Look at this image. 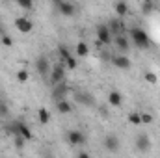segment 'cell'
I'll list each match as a JSON object with an SVG mask.
<instances>
[{"instance_id": "6da1fadb", "label": "cell", "mask_w": 160, "mask_h": 158, "mask_svg": "<svg viewBox=\"0 0 160 158\" xmlns=\"http://www.w3.org/2000/svg\"><path fill=\"white\" fill-rule=\"evenodd\" d=\"M128 36H130V41H132L138 48H142V50H145V48L151 47V37H149L147 32L142 30V28H132V30L128 32Z\"/></svg>"}, {"instance_id": "7a4b0ae2", "label": "cell", "mask_w": 160, "mask_h": 158, "mask_svg": "<svg viewBox=\"0 0 160 158\" xmlns=\"http://www.w3.org/2000/svg\"><path fill=\"white\" fill-rule=\"evenodd\" d=\"M97 39L101 45H106V47L114 43V34L110 32L108 24H97Z\"/></svg>"}, {"instance_id": "3957f363", "label": "cell", "mask_w": 160, "mask_h": 158, "mask_svg": "<svg viewBox=\"0 0 160 158\" xmlns=\"http://www.w3.org/2000/svg\"><path fill=\"white\" fill-rule=\"evenodd\" d=\"M50 87L52 86H56V84H60V82H65V65L63 63H56L52 69H50Z\"/></svg>"}, {"instance_id": "277c9868", "label": "cell", "mask_w": 160, "mask_h": 158, "mask_svg": "<svg viewBox=\"0 0 160 158\" xmlns=\"http://www.w3.org/2000/svg\"><path fill=\"white\" fill-rule=\"evenodd\" d=\"M65 138H67V143L69 145H73V147H82L84 143H86V136L77 130V128H73V130H67V134H65Z\"/></svg>"}, {"instance_id": "5b68a950", "label": "cell", "mask_w": 160, "mask_h": 158, "mask_svg": "<svg viewBox=\"0 0 160 158\" xmlns=\"http://www.w3.org/2000/svg\"><path fill=\"white\" fill-rule=\"evenodd\" d=\"M134 147H136V151H140V153H149L151 151V138L147 136V134H138L136 136V140H134Z\"/></svg>"}, {"instance_id": "8992f818", "label": "cell", "mask_w": 160, "mask_h": 158, "mask_svg": "<svg viewBox=\"0 0 160 158\" xmlns=\"http://www.w3.org/2000/svg\"><path fill=\"white\" fill-rule=\"evenodd\" d=\"M110 60H112V65H114L116 69H121V71H128V69L132 67V62H130L125 54H114Z\"/></svg>"}, {"instance_id": "52a82bcc", "label": "cell", "mask_w": 160, "mask_h": 158, "mask_svg": "<svg viewBox=\"0 0 160 158\" xmlns=\"http://www.w3.org/2000/svg\"><path fill=\"white\" fill-rule=\"evenodd\" d=\"M67 93H69V87H67L65 82H60V84L52 86V99H54L56 102L62 101V99H67Z\"/></svg>"}, {"instance_id": "ba28073f", "label": "cell", "mask_w": 160, "mask_h": 158, "mask_svg": "<svg viewBox=\"0 0 160 158\" xmlns=\"http://www.w3.org/2000/svg\"><path fill=\"white\" fill-rule=\"evenodd\" d=\"M36 71L39 73L43 78H47V75L50 73V62H48L47 56H39V58L36 60Z\"/></svg>"}, {"instance_id": "9c48e42d", "label": "cell", "mask_w": 160, "mask_h": 158, "mask_svg": "<svg viewBox=\"0 0 160 158\" xmlns=\"http://www.w3.org/2000/svg\"><path fill=\"white\" fill-rule=\"evenodd\" d=\"M15 28H17L21 34H30V32L34 30V24H32V21L26 19V17H17V19H15Z\"/></svg>"}, {"instance_id": "30bf717a", "label": "cell", "mask_w": 160, "mask_h": 158, "mask_svg": "<svg viewBox=\"0 0 160 158\" xmlns=\"http://www.w3.org/2000/svg\"><path fill=\"white\" fill-rule=\"evenodd\" d=\"M114 45L118 47V50L121 54H127L128 48H130V39L127 36H123V34H118V36H114Z\"/></svg>"}, {"instance_id": "8fae6325", "label": "cell", "mask_w": 160, "mask_h": 158, "mask_svg": "<svg viewBox=\"0 0 160 158\" xmlns=\"http://www.w3.org/2000/svg\"><path fill=\"white\" fill-rule=\"evenodd\" d=\"M58 4V11L63 15V17H73L75 13H77V7L71 4V2H67V0H62V2H56Z\"/></svg>"}, {"instance_id": "7c38bea8", "label": "cell", "mask_w": 160, "mask_h": 158, "mask_svg": "<svg viewBox=\"0 0 160 158\" xmlns=\"http://www.w3.org/2000/svg\"><path fill=\"white\" fill-rule=\"evenodd\" d=\"M104 149L108 151V153H118L119 151V140L114 136V134H108L106 138H104Z\"/></svg>"}, {"instance_id": "4fadbf2b", "label": "cell", "mask_w": 160, "mask_h": 158, "mask_svg": "<svg viewBox=\"0 0 160 158\" xmlns=\"http://www.w3.org/2000/svg\"><path fill=\"white\" fill-rule=\"evenodd\" d=\"M108 28H110V32H112L114 36H118V34H123V32H125V22L121 21V17H118V19H110Z\"/></svg>"}, {"instance_id": "5bb4252c", "label": "cell", "mask_w": 160, "mask_h": 158, "mask_svg": "<svg viewBox=\"0 0 160 158\" xmlns=\"http://www.w3.org/2000/svg\"><path fill=\"white\" fill-rule=\"evenodd\" d=\"M56 110H58V114H63V116L73 114V106H71V102H69L67 99L58 101V102H56Z\"/></svg>"}, {"instance_id": "9a60e30c", "label": "cell", "mask_w": 160, "mask_h": 158, "mask_svg": "<svg viewBox=\"0 0 160 158\" xmlns=\"http://www.w3.org/2000/svg\"><path fill=\"white\" fill-rule=\"evenodd\" d=\"M108 104L110 106H121L123 104V95H121L119 91H110L108 93Z\"/></svg>"}, {"instance_id": "2e32d148", "label": "cell", "mask_w": 160, "mask_h": 158, "mask_svg": "<svg viewBox=\"0 0 160 158\" xmlns=\"http://www.w3.org/2000/svg\"><path fill=\"white\" fill-rule=\"evenodd\" d=\"M75 99H77V102H80V104H84V106H93L95 104V101L91 99V95H88V93H77L75 95Z\"/></svg>"}, {"instance_id": "e0dca14e", "label": "cell", "mask_w": 160, "mask_h": 158, "mask_svg": "<svg viewBox=\"0 0 160 158\" xmlns=\"http://www.w3.org/2000/svg\"><path fill=\"white\" fill-rule=\"evenodd\" d=\"M114 9H116L118 17H125V15L128 13V4H127L125 0H118V2L114 4Z\"/></svg>"}, {"instance_id": "ac0fdd59", "label": "cell", "mask_w": 160, "mask_h": 158, "mask_svg": "<svg viewBox=\"0 0 160 158\" xmlns=\"http://www.w3.org/2000/svg\"><path fill=\"white\" fill-rule=\"evenodd\" d=\"M38 117H39L41 125H48V123H50V112H48L47 108H39V110H38Z\"/></svg>"}, {"instance_id": "d6986e66", "label": "cell", "mask_w": 160, "mask_h": 158, "mask_svg": "<svg viewBox=\"0 0 160 158\" xmlns=\"http://www.w3.org/2000/svg\"><path fill=\"white\" fill-rule=\"evenodd\" d=\"M58 54H60V58H62L63 62H65L67 58H71V56H73V54H71V48H69V47H65V45H60V47H58Z\"/></svg>"}, {"instance_id": "ffe728a7", "label": "cell", "mask_w": 160, "mask_h": 158, "mask_svg": "<svg viewBox=\"0 0 160 158\" xmlns=\"http://www.w3.org/2000/svg\"><path fill=\"white\" fill-rule=\"evenodd\" d=\"M75 50H77V54H78L80 58H84V56H88V54H89V47H88L84 41H80L78 45H77V48H75Z\"/></svg>"}, {"instance_id": "44dd1931", "label": "cell", "mask_w": 160, "mask_h": 158, "mask_svg": "<svg viewBox=\"0 0 160 158\" xmlns=\"http://www.w3.org/2000/svg\"><path fill=\"white\" fill-rule=\"evenodd\" d=\"M128 123H130V125H134V126H140V125H142L140 112H130V114H128Z\"/></svg>"}, {"instance_id": "7402d4cb", "label": "cell", "mask_w": 160, "mask_h": 158, "mask_svg": "<svg viewBox=\"0 0 160 158\" xmlns=\"http://www.w3.org/2000/svg\"><path fill=\"white\" fill-rule=\"evenodd\" d=\"M155 9H157V6H155V0H151V2H143V6H142V11H143L145 15L153 13Z\"/></svg>"}, {"instance_id": "603a6c76", "label": "cell", "mask_w": 160, "mask_h": 158, "mask_svg": "<svg viewBox=\"0 0 160 158\" xmlns=\"http://www.w3.org/2000/svg\"><path fill=\"white\" fill-rule=\"evenodd\" d=\"M140 117H142V125H151L155 121V116L149 112H140Z\"/></svg>"}, {"instance_id": "cb8c5ba5", "label": "cell", "mask_w": 160, "mask_h": 158, "mask_svg": "<svg viewBox=\"0 0 160 158\" xmlns=\"http://www.w3.org/2000/svg\"><path fill=\"white\" fill-rule=\"evenodd\" d=\"M145 82L155 86V84L158 82V77H157V73H153V71H145Z\"/></svg>"}, {"instance_id": "d4e9b609", "label": "cell", "mask_w": 160, "mask_h": 158, "mask_svg": "<svg viewBox=\"0 0 160 158\" xmlns=\"http://www.w3.org/2000/svg\"><path fill=\"white\" fill-rule=\"evenodd\" d=\"M28 78H30V75H28V71H26V69H21V71H17V80H19L21 84L28 82Z\"/></svg>"}, {"instance_id": "484cf974", "label": "cell", "mask_w": 160, "mask_h": 158, "mask_svg": "<svg viewBox=\"0 0 160 158\" xmlns=\"http://www.w3.org/2000/svg\"><path fill=\"white\" fill-rule=\"evenodd\" d=\"M8 116H9V106L4 101H0V117H8Z\"/></svg>"}, {"instance_id": "4316f807", "label": "cell", "mask_w": 160, "mask_h": 158, "mask_svg": "<svg viewBox=\"0 0 160 158\" xmlns=\"http://www.w3.org/2000/svg\"><path fill=\"white\" fill-rule=\"evenodd\" d=\"M0 43H2L4 47H11V45H13V37H11V36H8V34H2Z\"/></svg>"}, {"instance_id": "83f0119b", "label": "cell", "mask_w": 160, "mask_h": 158, "mask_svg": "<svg viewBox=\"0 0 160 158\" xmlns=\"http://www.w3.org/2000/svg\"><path fill=\"white\" fill-rule=\"evenodd\" d=\"M65 69H69V71H73V69H77V60H75L73 56L65 60Z\"/></svg>"}, {"instance_id": "f1b7e54d", "label": "cell", "mask_w": 160, "mask_h": 158, "mask_svg": "<svg viewBox=\"0 0 160 158\" xmlns=\"http://www.w3.org/2000/svg\"><path fill=\"white\" fill-rule=\"evenodd\" d=\"M17 4H19L22 9H32V6H34V0H17Z\"/></svg>"}, {"instance_id": "f546056e", "label": "cell", "mask_w": 160, "mask_h": 158, "mask_svg": "<svg viewBox=\"0 0 160 158\" xmlns=\"http://www.w3.org/2000/svg\"><path fill=\"white\" fill-rule=\"evenodd\" d=\"M24 141H26V140H24V138H22L21 134H15V147H17V149H22Z\"/></svg>"}, {"instance_id": "4dcf8cb0", "label": "cell", "mask_w": 160, "mask_h": 158, "mask_svg": "<svg viewBox=\"0 0 160 158\" xmlns=\"http://www.w3.org/2000/svg\"><path fill=\"white\" fill-rule=\"evenodd\" d=\"M78 156H80V158H88V156H89V155H88V153H84V151H82V153H78Z\"/></svg>"}, {"instance_id": "1f68e13d", "label": "cell", "mask_w": 160, "mask_h": 158, "mask_svg": "<svg viewBox=\"0 0 160 158\" xmlns=\"http://www.w3.org/2000/svg\"><path fill=\"white\" fill-rule=\"evenodd\" d=\"M0 34H2V22H0Z\"/></svg>"}, {"instance_id": "d6a6232c", "label": "cell", "mask_w": 160, "mask_h": 158, "mask_svg": "<svg viewBox=\"0 0 160 158\" xmlns=\"http://www.w3.org/2000/svg\"><path fill=\"white\" fill-rule=\"evenodd\" d=\"M143 2H151V0H143Z\"/></svg>"}, {"instance_id": "836d02e7", "label": "cell", "mask_w": 160, "mask_h": 158, "mask_svg": "<svg viewBox=\"0 0 160 158\" xmlns=\"http://www.w3.org/2000/svg\"><path fill=\"white\" fill-rule=\"evenodd\" d=\"M56 2H62V0H56Z\"/></svg>"}, {"instance_id": "e575fe53", "label": "cell", "mask_w": 160, "mask_h": 158, "mask_svg": "<svg viewBox=\"0 0 160 158\" xmlns=\"http://www.w3.org/2000/svg\"><path fill=\"white\" fill-rule=\"evenodd\" d=\"M155 2H157V0H155Z\"/></svg>"}]
</instances>
